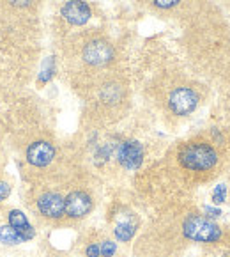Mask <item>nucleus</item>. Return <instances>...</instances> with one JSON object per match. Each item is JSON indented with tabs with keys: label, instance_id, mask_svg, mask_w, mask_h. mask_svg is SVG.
I'll use <instances>...</instances> for the list:
<instances>
[{
	"label": "nucleus",
	"instance_id": "6",
	"mask_svg": "<svg viewBox=\"0 0 230 257\" xmlns=\"http://www.w3.org/2000/svg\"><path fill=\"white\" fill-rule=\"evenodd\" d=\"M92 208L91 197L83 192H73L66 199V213L73 218H82L85 216Z\"/></svg>",
	"mask_w": 230,
	"mask_h": 257
},
{
	"label": "nucleus",
	"instance_id": "3",
	"mask_svg": "<svg viewBox=\"0 0 230 257\" xmlns=\"http://www.w3.org/2000/svg\"><path fill=\"white\" fill-rule=\"evenodd\" d=\"M198 105V96L189 87H177L168 98V106L175 115H188Z\"/></svg>",
	"mask_w": 230,
	"mask_h": 257
},
{
	"label": "nucleus",
	"instance_id": "13",
	"mask_svg": "<svg viewBox=\"0 0 230 257\" xmlns=\"http://www.w3.org/2000/svg\"><path fill=\"white\" fill-rule=\"evenodd\" d=\"M225 195H226L225 185H218L214 188V192H212V201H214L216 204H221V202L225 201Z\"/></svg>",
	"mask_w": 230,
	"mask_h": 257
},
{
	"label": "nucleus",
	"instance_id": "1",
	"mask_svg": "<svg viewBox=\"0 0 230 257\" xmlns=\"http://www.w3.org/2000/svg\"><path fill=\"white\" fill-rule=\"evenodd\" d=\"M179 160H181L182 167L189 170H209L214 167L216 151L212 146L205 144V142H193V144H186L179 153Z\"/></svg>",
	"mask_w": 230,
	"mask_h": 257
},
{
	"label": "nucleus",
	"instance_id": "15",
	"mask_svg": "<svg viewBox=\"0 0 230 257\" xmlns=\"http://www.w3.org/2000/svg\"><path fill=\"white\" fill-rule=\"evenodd\" d=\"M179 0H154V4L158 6V8L161 9H170V8H174L175 4H177Z\"/></svg>",
	"mask_w": 230,
	"mask_h": 257
},
{
	"label": "nucleus",
	"instance_id": "4",
	"mask_svg": "<svg viewBox=\"0 0 230 257\" xmlns=\"http://www.w3.org/2000/svg\"><path fill=\"white\" fill-rule=\"evenodd\" d=\"M83 59L91 66H106L113 59V50L105 41H92L83 48Z\"/></svg>",
	"mask_w": 230,
	"mask_h": 257
},
{
	"label": "nucleus",
	"instance_id": "16",
	"mask_svg": "<svg viewBox=\"0 0 230 257\" xmlns=\"http://www.w3.org/2000/svg\"><path fill=\"white\" fill-rule=\"evenodd\" d=\"M8 193H9V186H8V183L0 181V201H2L4 197H8Z\"/></svg>",
	"mask_w": 230,
	"mask_h": 257
},
{
	"label": "nucleus",
	"instance_id": "9",
	"mask_svg": "<svg viewBox=\"0 0 230 257\" xmlns=\"http://www.w3.org/2000/svg\"><path fill=\"white\" fill-rule=\"evenodd\" d=\"M142 146L138 142H126L119 149V162L126 167V169H136L142 163Z\"/></svg>",
	"mask_w": 230,
	"mask_h": 257
},
{
	"label": "nucleus",
	"instance_id": "8",
	"mask_svg": "<svg viewBox=\"0 0 230 257\" xmlns=\"http://www.w3.org/2000/svg\"><path fill=\"white\" fill-rule=\"evenodd\" d=\"M53 155H55L53 146L48 144V142H36V144H32L31 148H29V151H27L29 162L36 167L48 165V163L53 160Z\"/></svg>",
	"mask_w": 230,
	"mask_h": 257
},
{
	"label": "nucleus",
	"instance_id": "5",
	"mask_svg": "<svg viewBox=\"0 0 230 257\" xmlns=\"http://www.w3.org/2000/svg\"><path fill=\"white\" fill-rule=\"evenodd\" d=\"M62 16L71 25H83L91 18V9L83 0H69L68 4L62 8Z\"/></svg>",
	"mask_w": 230,
	"mask_h": 257
},
{
	"label": "nucleus",
	"instance_id": "19",
	"mask_svg": "<svg viewBox=\"0 0 230 257\" xmlns=\"http://www.w3.org/2000/svg\"><path fill=\"white\" fill-rule=\"evenodd\" d=\"M207 213H211L212 216H218V215H221V211H219V209H212V208H207Z\"/></svg>",
	"mask_w": 230,
	"mask_h": 257
},
{
	"label": "nucleus",
	"instance_id": "2",
	"mask_svg": "<svg viewBox=\"0 0 230 257\" xmlns=\"http://www.w3.org/2000/svg\"><path fill=\"white\" fill-rule=\"evenodd\" d=\"M184 234L193 241L202 243H212L221 238L219 227L204 216H189L184 222Z\"/></svg>",
	"mask_w": 230,
	"mask_h": 257
},
{
	"label": "nucleus",
	"instance_id": "17",
	"mask_svg": "<svg viewBox=\"0 0 230 257\" xmlns=\"http://www.w3.org/2000/svg\"><path fill=\"white\" fill-rule=\"evenodd\" d=\"M99 252H101V250H99L96 245H92V246H89V248H87V255L89 257H98Z\"/></svg>",
	"mask_w": 230,
	"mask_h": 257
},
{
	"label": "nucleus",
	"instance_id": "14",
	"mask_svg": "<svg viewBox=\"0 0 230 257\" xmlns=\"http://www.w3.org/2000/svg\"><path fill=\"white\" fill-rule=\"evenodd\" d=\"M113 252H115V243H112V241H105V243H103V246H101V253H103V255L110 257Z\"/></svg>",
	"mask_w": 230,
	"mask_h": 257
},
{
	"label": "nucleus",
	"instance_id": "10",
	"mask_svg": "<svg viewBox=\"0 0 230 257\" xmlns=\"http://www.w3.org/2000/svg\"><path fill=\"white\" fill-rule=\"evenodd\" d=\"M9 225L22 236V239H31L34 238V229L31 227V223L27 222L25 215L22 211H11L9 213Z\"/></svg>",
	"mask_w": 230,
	"mask_h": 257
},
{
	"label": "nucleus",
	"instance_id": "12",
	"mask_svg": "<svg viewBox=\"0 0 230 257\" xmlns=\"http://www.w3.org/2000/svg\"><path fill=\"white\" fill-rule=\"evenodd\" d=\"M135 234V225L133 223H119L117 229H115V236H117L121 241H128V239L133 238Z\"/></svg>",
	"mask_w": 230,
	"mask_h": 257
},
{
	"label": "nucleus",
	"instance_id": "11",
	"mask_svg": "<svg viewBox=\"0 0 230 257\" xmlns=\"http://www.w3.org/2000/svg\"><path fill=\"white\" fill-rule=\"evenodd\" d=\"M0 241L6 243V245H16V243L22 241V236H20L11 225L2 227V229H0Z\"/></svg>",
	"mask_w": 230,
	"mask_h": 257
},
{
	"label": "nucleus",
	"instance_id": "18",
	"mask_svg": "<svg viewBox=\"0 0 230 257\" xmlns=\"http://www.w3.org/2000/svg\"><path fill=\"white\" fill-rule=\"evenodd\" d=\"M13 4H16V6H29L32 2V0H11Z\"/></svg>",
	"mask_w": 230,
	"mask_h": 257
},
{
	"label": "nucleus",
	"instance_id": "7",
	"mask_svg": "<svg viewBox=\"0 0 230 257\" xmlns=\"http://www.w3.org/2000/svg\"><path fill=\"white\" fill-rule=\"evenodd\" d=\"M39 211L50 218H59L66 211V201L57 193H45L38 201Z\"/></svg>",
	"mask_w": 230,
	"mask_h": 257
}]
</instances>
